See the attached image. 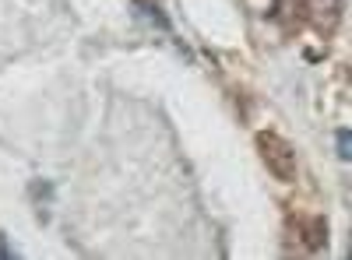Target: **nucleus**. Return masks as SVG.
Wrapping results in <instances>:
<instances>
[{
	"instance_id": "6",
	"label": "nucleus",
	"mask_w": 352,
	"mask_h": 260,
	"mask_svg": "<svg viewBox=\"0 0 352 260\" xmlns=\"http://www.w3.org/2000/svg\"><path fill=\"white\" fill-rule=\"evenodd\" d=\"M11 257V250H8V239H4V233H0V260H8Z\"/></svg>"
},
{
	"instance_id": "1",
	"label": "nucleus",
	"mask_w": 352,
	"mask_h": 260,
	"mask_svg": "<svg viewBox=\"0 0 352 260\" xmlns=\"http://www.w3.org/2000/svg\"><path fill=\"white\" fill-rule=\"evenodd\" d=\"M254 148H257L264 169H268L278 183H292V180H296V169L300 165H296V148H292L289 137H282L272 127H264V130L254 134Z\"/></svg>"
},
{
	"instance_id": "3",
	"label": "nucleus",
	"mask_w": 352,
	"mask_h": 260,
	"mask_svg": "<svg viewBox=\"0 0 352 260\" xmlns=\"http://www.w3.org/2000/svg\"><path fill=\"white\" fill-rule=\"evenodd\" d=\"M307 4V21L320 36H335L342 25V0H303Z\"/></svg>"
},
{
	"instance_id": "2",
	"label": "nucleus",
	"mask_w": 352,
	"mask_h": 260,
	"mask_svg": "<svg viewBox=\"0 0 352 260\" xmlns=\"http://www.w3.org/2000/svg\"><path fill=\"white\" fill-rule=\"evenodd\" d=\"M331 239V228L324 215H300L289 211V243H303L307 253H324Z\"/></svg>"
},
{
	"instance_id": "5",
	"label": "nucleus",
	"mask_w": 352,
	"mask_h": 260,
	"mask_svg": "<svg viewBox=\"0 0 352 260\" xmlns=\"http://www.w3.org/2000/svg\"><path fill=\"white\" fill-rule=\"evenodd\" d=\"M335 144H338V158H342V162H349V158H352V130H349V127H338Z\"/></svg>"
},
{
	"instance_id": "4",
	"label": "nucleus",
	"mask_w": 352,
	"mask_h": 260,
	"mask_svg": "<svg viewBox=\"0 0 352 260\" xmlns=\"http://www.w3.org/2000/svg\"><path fill=\"white\" fill-rule=\"evenodd\" d=\"M134 8L144 14V18H152L155 25H162V28H169V18H162V11L155 8V4H148V0H134Z\"/></svg>"
}]
</instances>
